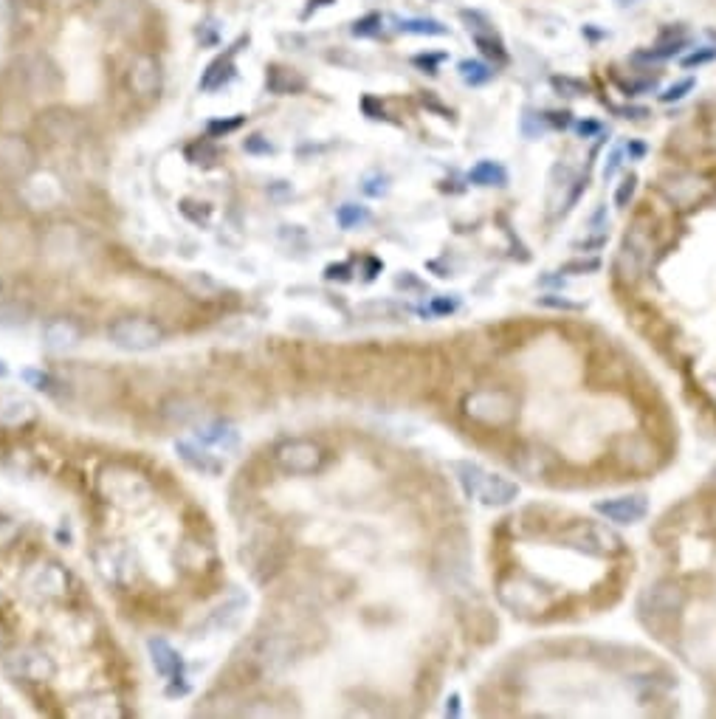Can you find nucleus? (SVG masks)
Returning a JSON list of instances; mask_svg holds the SVG:
<instances>
[{"label":"nucleus","mask_w":716,"mask_h":719,"mask_svg":"<svg viewBox=\"0 0 716 719\" xmlns=\"http://www.w3.org/2000/svg\"><path fill=\"white\" fill-rule=\"evenodd\" d=\"M561 539L573 548L592 550V553H612V550L621 548V539L615 533L607 531L604 525H592V522H581V525L567 528L561 533Z\"/></svg>","instance_id":"9"},{"label":"nucleus","mask_w":716,"mask_h":719,"mask_svg":"<svg viewBox=\"0 0 716 719\" xmlns=\"http://www.w3.org/2000/svg\"><path fill=\"white\" fill-rule=\"evenodd\" d=\"M23 381H29L34 390H48V384H51V378H48L46 373H40V370H26Z\"/></svg>","instance_id":"28"},{"label":"nucleus","mask_w":716,"mask_h":719,"mask_svg":"<svg viewBox=\"0 0 716 719\" xmlns=\"http://www.w3.org/2000/svg\"><path fill=\"white\" fill-rule=\"evenodd\" d=\"M302 85H305V79L288 68H271V74H268V88L274 94H291V91H299Z\"/></svg>","instance_id":"20"},{"label":"nucleus","mask_w":716,"mask_h":719,"mask_svg":"<svg viewBox=\"0 0 716 719\" xmlns=\"http://www.w3.org/2000/svg\"><path fill=\"white\" fill-rule=\"evenodd\" d=\"M34 167V150L23 136H0V178H26Z\"/></svg>","instance_id":"7"},{"label":"nucleus","mask_w":716,"mask_h":719,"mask_svg":"<svg viewBox=\"0 0 716 719\" xmlns=\"http://www.w3.org/2000/svg\"><path fill=\"white\" fill-rule=\"evenodd\" d=\"M460 77L466 79V82H471V85H480V82H488V79L494 77V71L483 63H471V60H466V63H460Z\"/></svg>","instance_id":"24"},{"label":"nucleus","mask_w":716,"mask_h":719,"mask_svg":"<svg viewBox=\"0 0 716 719\" xmlns=\"http://www.w3.org/2000/svg\"><path fill=\"white\" fill-rule=\"evenodd\" d=\"M635 184H638V178L635 175H629L626 181L621 184V189H618V195H615V204L618 206H626V201L632 198V192H635Z\"/></svg>","instance_id":"27"},{"label":"nucleus","mask_w":716,"mask_h":719,"mask_svg":"<svg viewBox=\"0 0 716 719\" xmlns=\"http://www.w3.org/2000/svg\"><path fill=\"white\" fill-rule=\"evenodd\" d=\"M598 511L612 519V522H618V525H632V522H640L646 511H649V505H646V497H618V500H607V502H598Z\"/></svg>","instance_id":"13"},{"label":"nucleus","mask_w":716,"mask_h":719,"mask_svg":"<svg viewBox=\"0 0 716 719\" xmlns=\"http://www.w3.org/2000/svg\"><path fill=\"white\" fill-rule=\"evenodd\" d=\"M457 474H460V483L466 488V494L483 500L485 505H505V502L516 500V485L508 483L505 477H497V474H488L480 466H471V463H460L457 466Z\"/></svg>","instance_id":"2"},{"label":"nucleus","mask_w":716,"mask_h":719,"mask_svg":"<svg viewBox=\"0 0 716 719\" xmlns=\"http://www.w3.org/2000/svg\"><path fill=\"white\" fill-rule=\"evenodd\" d=\"M367 218H370V212H367L364 206H356V204H344L339 206V212H336V220H339L342 229H353V226L364 223Z\"/></svg>","instance_id":"23"},{"label":"nucleus","mask_w":716,"mask_h":719,"mask_svg":"<svg viewBox=\"0 0 716 719\" xmlns=\"http://www.w3.org/2000/svg\"><path fill=\"white\" fill-rule=\"evenodd\" d=\"M685 593L674 584V581H663L652 587L649 593L643 595V612H649L654 618H666V615H677L683 610Z\"/></svg>","instance_id":"11"},{"label":"nucleus","mask_w":716,"mask_h":719,"mask_svg":"<svg viewBox=\"0 0 716 719\" xmlns=\"http://www.w3.org/2000/svg\"><path fill=\"white\" fill-rule=\"evenodd\" d=\"M198 440L203 446H220V449H232L237 446V429L229 426V423L215 421L206 423L203 429H198Z\"/></svg>","instance_id":"18"},{"label":"nucleus","mask_w":716,"mask_h":719,"mask_svg":"<svg viewBox=\"0 0 716 719\" xmlns=\"http://www.w3.org/2000/svg\"><path fill=\"white\" fill-rule=\"evenodd\" d=\"M277 463L291 474H311V471L322 469L325 452L311 440H288L277 449Z\"/></svg>","instance_id":"8"},{"label":"nucleus","mask_w":716,"mask_h":719,"mask_svg":"<svg viewBox=\"0 0 716 719\" xmlns=\"http://www.w3.org/2000/svg\"><path fill=\"white\" fill-rule=\"evenodd\" d=\"M660 189H663V195L669 198L671 204L688 209V206L700 204L702 198L711 192V184L697 172H674L669 178H663Z\"/></svg>","instance_id":"6"},{"label":"nucleus","mask_w":716,"mask_h":719,"mask_svg":"<svg viewBox=\"0 0 716 719\" xmlns=\"http://www.w3.org/2000/svg\"><path fill=\"white\" fill-rule=\"evenodd\" d=\"M175 454L187 463L189 469L201 471V474H220L223 471V460H218L215 454H209L206 449H198L195 443H187V440H178L175 443Z\"/></svg>","instance_id":"15"},{"label":"nucleus","mask_w":716,"mask_h":719,"mask_svg":"<svg viewBox=\"0 0 716 719\" xmlns=\"http://www.w3.org/2000/svg\"><path fill=\"white\" fill-rule=\"evenodd\" d=\"M649 260H652V235L635 223L626 237H623V249H621V257H618V271H621V277L626 282H635L646 271L649 266Z\"/></svg>","instance_id":"5"},{"label":"nucleus","mask_w":716,"mask_h":719,"mask_svg":"<svg viewBox=\"0 0 716 719\" xmlns=\"http://www.w3.org/2000/svg\"><path fill=\"white\" fill-rule=\"evenodd\" d=\"M147 652H150V660H153V666H156V672L161 674V677H167V680L178 677V680H181V672H184L181 655H178L164 638H150V641H147Z\"/></svg>","instance_id":"14"},{"label":"nucleus","mask_w":716,"mask_h":719,"mask_svg":"<svg viewBox=\"0 0 716 719\" xmlns=\"http://www.w3.org/2000/svg\"><path fill=\"white\" fill-rule=\"evenodd\" d=\"M79 342V330L74 322L68 319H51L46 328H43V344H46L51 353H65Z\"/></svg>","instance_id":"16"},{"label":"nucleus","mask_w":716,"mask_h":719,"mask_svg":"<svg viewBox=\"0 0 716 719\" xmlns=\"http://www.w3.org/2000/svg\"><path fill=\"white\" fill-rule=\"evenodd\" d=\"M694 88V82L691 79H685V82H680L677 88H671L669 94H663V102H671V99H683L685 91H691Z\"/></svg>","instance_id":"29"},{"label":"nucleus","mask_w":716,"mask_h":719,"mask_svg":"<svg viewBox=\"0 0 716 719\" xmlns=\"http://www.w3.org/2000/svg\"><path fill=\"white\" fill-rule=\"evenodd\" d=\"M466 415L488 426H502L516 418V401L505 390H480L466 398Z\"/></svg>","instance_id":"4"},{"label":"nucleus","mask_w":716,"mask_h":719,"mask_svg":"<svg viewBox=\"0 0 716 719\" xmlns=\"http://www.w3.org/2000/svg\"><path fill=\"white\" fill-rule=\"evenodd\" d=\"M9 376V364H6V359L0 356V378H6Z\"/></svg>","instance_id":"31"},{"label":"nucleus","mask_w":716,"mask_h":719,"mask_svg":"<svg viewBox=\"0 0 716 719\" xmlns=\"http://www.w3.org/2000/svg\"><path fill=\"white\" fill-rule=\"evenodd\" d=\"M99 491H102V497L108 502L119 505V508H130V511L147 505L150 497H153L150 483L141 474L122 469V466H113V469H108L99 477Z\"/></svg>","instance_id":"1"},{"label":"nucleus","mask_w":716,"mask_h":719,"mask_svg":"<svg viewBox=\"0 0 716 719\" xmlns=\"http://www.w3.org/2000/svg\"><path fill=\"white\" fill-rule=\"evenodd\" d=\"M621 6H635V3H640V0H618Z\"/></svg>","instance_id":"32"},{"label":"nucleus","mask_w":716,"mask_h":719,"mask_svg":"<svg viewBox=\"0 0 716 719\" xmlns=\"http://www.w3.org/2000/svg\"><path fill=\"white\" fill-rule=\"evenodd\" d=\"M714 480H716V471H714Z\"/></svg>","instance_id":"33"},{"label":"nucleus","mask_w":716,"mask_h":719,"mask_svg":"<svg viewBox=\"0 0 716 719\" xmlns=\"http://www.w3.org/2000/svg\"><path fill=\"white\" fill-rule=\"evenodd\" d=\"M705 141H708V147H711V150L716 153V116L711 119V122H708V139Z\"/></svg>","instance_id":"30"},{"label":"nucleus","mask_w":716,"mask_h":719,"mask_svg":"<svg viewBox=\"0 0 716 719\" xmlns=\"http://www.w3.org/2000/svg\"><path fill=\"white\" fill-rule=\"evenodd\" d=\"M130 88L139 96H153L161 88V65L150 54H139L130 65Z\"/></svg>","instance_id":"12"},{"label":"nucleus","mask_w":716,"mask_h":719,"mask_svg":"<svg viewBox=\"0 0 716 719\" xmlns=\"http://www.w3.org/2000/svg\"><path fill=\"white\" fill-rule=\"evenodd\" d=\"M6 669L20 677V680H32V683H40V680H48L54 674V663L51 657L43 655V652H34V649H15L6 655Z\"/></svg>","instance_id":"10"},{"label":"nucleus","mask_w":716,"mask_h":719,"mask_svg":"<svg viewBox=\"0 0 716 719\" xmlns=\"http://www.w3.org/2000/svg\"><path fill=\"white\" fill-rule=\"evenodd\" d=\"M553 85H556L559 91H564V96H584V94H587V88H584L581 82H576V79H570V77H556V79H553Z\"/></svg>","instance_id":"26"},{"label":"nucleus","mask_w":716,"mask_h":719,"mask_svg":"<svg viewBox=\"0 0 716 719\" xmlns=\"http://www.w3.org/2000/svg\"><path fill=\"white\" fill-rule=\"evenodd\" d=\"M37 415V407H34L29 398H3L0 401V423L3 426H26L29 421H34Z\"/></svg>","instance_id":"17"},{"label":"nucleus","mask_w":716,"mask_h":719,"mask_svg":"<svg viewBox=\"0 0 716 719\" xmlns=\"http://www.w3.org/2000/svg\"><path fill=\"white\" fill-rule=\"evenodd\" d=\"M468 178L477 187H502L508 181V175H505V170L499 167L497 161H480L477 167H471Z\"/></svg>","instance_id":"19"},{"label":"nucleus","mask_w":716,"mask_h":719,"mask_svg":"<svg viewBox=\"0 0 716 719\" xmlns=\"http://www.w3.org/2000/svg\"><path fill=\"white\" fill-rule=\"evenodd\" d=\"M108 339L119 350H127V353H147L161 344V328L147 322V319H133V316H125V319H116L113 325L108 328Z\"/></svg>","instance_id":"3"},{"label":"nucleus","mask_w":716,"mask_h":719,"mask_svg":"<svg viewBox=\"0 0 716 719\" xmlns=\"http://www.w3.org/2000/svg\"><path fill=\"white\" fill-rule=\"evenodd\" d=\"M26 192H40V198H37V201L32 204V206H37V209H46V206L57 204V201H60V187H57V181H54V178H48V175H43V178H34L32 184L26 187Z\"/></svg>","instance_id":"21"},{"label":"nucleus","mask_w":716,"mask_h":719,"mask_svg":"<svg viewBox=\"0 0 716 719\" xmlns=\"http://www.w3.org/2000/svg\"><path fill=\"white\" fill-rule=\"evenodd\" d=\"M401 32L406 34H446L449 29L440 26L437 20H406L401 23Z\"/></svg>","instance_id":"25"},{"label":"nucleus","mask_w":716,"mask_h":719,"mask_svg":"<svg viewBox=\"0 0 716 719\" xmlns=\"http://www.w3.org/2000/svg\"><path fill=\"white\" fill-rule=\"evenodd\" d=\"M40 593H48V595H57L65 590V576L57 570V567H43L40 570Z\"/></svg>","instance_id":"22"}]
</instances>
